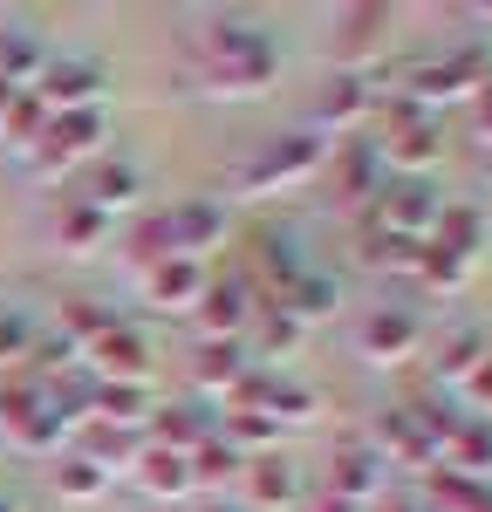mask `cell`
<instances>
[{"label":"cell","mask_w":492,"mask_h":512,"mask_svg":"<svg viewBox=\"0 0 492 512\" xmlns=\"http://www.w3.org/2000/svg\"><path fill=\"white\" fill-rule=\"evenodd\" d=\"M199 62L219 96H267L281 76V41L246 14H212L199 28Z\"/></svg>","instance_id":"1"},{"label":"cell","mask_w":492,"mask_h":512,"mask_svg":"<svg viewBox=\"0 0 492 512\" xmlns=\"http://www.w3.org/2000/svg\"><path fill=\"white\" fill-rule=\"evenodd\" d=\"M376 110H383V137H369V144H376L383 171L390 178H431L438 158H445V123L431 110H417V103H404V96H390Z\"/></svg>","instance_id":"2"},{"label":"cell","mask_w":492,"mask_h":512,"mask_svg":"<svg viewBox=\"0 0 492 512\" xmlns=\"http://www.w3.org/2000/svg\"><path fill=\"white\" fill-rule=\"evenodd\" d=\"M103 144H110V110H69V117H48V130H41L35 151L21 158V171L35 185H62L76 164L103 158Z\"/></svg>","instance_id":"3"},{"label":"cell","mask_w":492,"mask_h":512,"mask_svg":"<svg viewBox=\"0 0 492 512\" xmlns=\"http://www.w3.org/2000/svg\"><path fill=\"white\" fill-rule=\"evenodd\" d=\"M322 164H328V137L322 130H287V137L260 144V151L240 164V192L267 198V192H287V185H308Z\"/></svg>","instance_id":"4"},{"label":"cell","mask_w":492,"mask_h":512,"mask_svg":"<svg viewBox=\"0 0 492 512\" xmlns=\"http://www.w3.org/2000/svg\"><path fill=\"white\" fill-rule=\"evenodd\" d=\"M103 89H110V69L96 55H48L35 76V103L48 117H69V110H103Z\"/></svg>","instance_id":"5"},{"label":"cell","mask_w":492,"mask_h":512,"mask_svg":"<svg viewBox=\"0 0 492 512\" xmlns=\"http://www.w3.org/2000/svg\"><path fill=\"white\" fill-rule=\"evenodd\" d=\"M438 212H445V192L431 178H383V192L369 198V226L404 233V239H431Z\"/></svg>","instance_id":"6"},{"label":"cell","mask_w":492,"mask_h":512,"mask_svg":"<svg viewBox=\"0 0 492 512\" xmlns=\"http://www.w3.org/2000/svg\"><path fill=\"white\" fill-rule=\"evenodd\" d=\"M417 349H424V321H417V308H404V301L369 308L363 328H356V355L376 362V369H397V362H410Z\"/></svg>","instance_id":"7"},{"label":"cell","mask_w":492,"mask_h":512,"mask_svg":"<svg viewBox=\"0 0 492 512\" xmlns=\"http://www.w3.org/2000/svg\"><path fill=\"white\" fill-rule=\"evenodd\" d=\"M376 103H383V96H376V82H369L363 69H335L328 89L315 96V123H308V130H322V137L328 130H335V137H356V130L376 117Z\"/></svg>","instance_id":"8"},{"label":"cell","mask_w":492,"mask_h":512,"mask_svg":"<svg viewBox=\"0 0 492 512\" xmlns=\"http://www.w3.org/2000/svg\"><path fill=\"white\" fill-rule=\"evenodd\" d=\"M328 492L369 512L376 499H383V492H390V465H383V451H376L369 437L342 444V451H335V465H328Z\"/></svg>","instance_id":"9"},{"label":"cell","mask_w":492,"mask_h":512,"mask_svg":"<svg viewBox=\"0 0 492 512\" xmlns=\"http://www.w3.org/2000/svg\"><path fill=\"white\" fill-rule=\"evenodd\" d=\"M82 355H89V376H96V383H151V342H144L130 321L103 328Z\"/></svg>","instance_id":"10"},{"label":"cell","mask_w":492,"mask_h":512,"mask_svg":"<svg viewBox=\"0 0 492 512\" xmlns=\"http://www.w3.org/2000/svg\"><path fill=\"white\" fill-rule=\"evenodd\" d=\"M205 287H212L205 260H185V253H164L158 267H144V301H151L158 315H192Z\"/></svg>","instance_id":"11"},{"label":"cell","mask_w":492,"mask_h":512,"mask_svg":"<svg viewBox=\"0 0 492 512\" xmlns=\"http://www.w3.org/2000/svg\"><path fill=\"white\" fill-rule=\"evenodd\" d=\"M192 315L205 321V342H246V328H253V315H260V301H253L246 280H212Z\"/></svg>","instance_id":"12"},{"label":"cell","mask_w":492,"mask_h":512,"mask_svg":"<svg viewBox=\"0 0 492 512\" xmlns=\"http://www.w3.org/2000/svg\"><path fill=\"white\" fill-rule=\"evenodd\" d=\"M76 198H82V205H96V212L117 226L123 212L144 205V171H137L130 158H96V171H89V185H82Z\"/></svg>","instance_id":"13"},{"label":"cell","mask_w":492,"mask_h":512,"mask_svg":"<svg viewBox=\"0 0 492 512\" xmlns=\"http://www.w3.org/2000/svg\"><path fill=\"white\" fill-rule=\"evenodd\" d=\"M246 506L253 512H294L301 506V472L287 465L281 451L274 458H246Z\"/></svg>","instance_id":"14"},{"label":"cell","mask_w":492,"mask_h":512,"mask_svg":"<svg viewBox=\"0 0 492 512\" xmlns=\"http://www.w3.org/2000/svg\"><path fill=\"white\" fill-rule=\"evenodd\" d=\"M164 219H171V253H185V260H199L205 246L226 239V205H212V198H185Z\"/></svg>","instance_id":"15"},{"label":"cell","mask_w":492,"mask_h":512,"mask_svg":"<svg viewBox=\"0 0 492 512\" xmlns=\"http://www.w3.org/2000/svg\"><path fill=\"white\" fill-rule=\"evenodd\" d=\"M151 383H96L89 390V417L96 424H110V431H137L144 437V424H151Z\"/></svg>","instance_id":"16"},{"label":"cell","mask_w":492,"mask_h":512,"mask_svg":"<svg viewBox=\"0 0 492 512\" xmlns=\"http://www.w3.org/2000/svg\"><path fill=\"white\" fill-rule=\"evenodd\" d=\"M369 444L383 451V465H438V451H431V437H424V424L404 410H383L376 417V431H369Z\"/></svg>","instance_id":"17"},{"label":"cell","mask_w":492,"mask_h":512,"mask_svg":"<svg viewBox=\"0 0 492 512\" xmlns=\"http://www.w3.org/2000/svg\"><path fill=\"white\" fill-rule=\"evenodd\" d=\"M486 239H492V212H486V205H472V198H451L445 212H438L431 246H445V253H458V260H479Z\"/></svg>","instance_id":"18"},{"label":"cell","mask_w":492,"mask_h":512,"mask_svg":"<svg viewBox=\"0 0 492 512\" xmlns=\"http://www.w3.org/2000/svg\"><path fill=\"white\" fill-rule=\"evenodd\" d=\"M41 130H48V110L35 103V89H14V82H0V151L28 158V151L41 144Z\"/></svg>","instance_id":"19"},{"label":"cell","mask_w":492,"mask_h":512,"mask_svg":"<svg viewBox=\"0 0 492 512\" xmlns=\"http://www.w3.org/2000/svg\"><path fill=\"white\" fill-rule=\"evenodd\" d=\"M205 437H212V417H205V410H192V403H158V410H151V424H144V444L178 451V458H192Z\"/></svg>","instance_id":"20"},{"label":"cell","mask_w":492,"mask_h":512,"mask_svg":"<svg viewBox=\"0 0 492 512\" xmlns=\"http://www.w3.org/2000/svg\"><path fill=\"white\" fill-rule=\"evenodd\" d=\"M246 376H253V355H246V342H205L199 355H192V383H199L205 396H226L240 390Z\"/></svg>","instance_id":"21"},{"label":"cell","mask_w":492,"mask_h":512,"mask_svg":"<svg viewBox=\"0 0 492 512\" xmlns=\"http://www.w3.org/2000/svg\"><path fill=\"white\" fill-rule=\"evenodd\" d=\"M383 158H376V144L369 137H349L342 151H335V192L349 198V205H369V198L383 192Z\"/></svg>","instance_id":"22"},{"label":"cell","mask_w":492,"mask_h":512,"mask_svg":"<svg viewBox=\"0 0 492 512\" xmlns=\"http://www.w3.org/2000/svg\"><path fill=\"white\" fill-rule=\"evenodd\" d=\"M253 267L267 280V294H281L287 280L308 274V260H301V233H287V226H260L253 233Z\"/></svg>","instance_id":"23"},{"label":"cell","mask_w":492,"mask_h":512,"mask_svg":"<svg viewBox=\"0 0 492 512\" xmlns=\"http://www.w3.org/2000/svg\"><path fill=\"white\" fill-rule=\"evenodd\" d=\"M335 301H342V287H335L328 274H315V267H308L301 280H287L281 294H274V308H281V315H294L301 328H315V321H328V315H335Z\"/></svg>","instance_id":"24"},{"label":"cell","mask_w":492,"mask_h":512,"mask_svg":"<svg viewBox=\"0 0 492 512\" xmlns=\"http://www.w3.org/2000/svg\"><path fill=\"white\" fill-rule=\"evenodd\" d=\"M130 478H137L151 499H185V492H192V465H185L178 451H158V444H144V451H137Z\"/></svg>","instance_id":"25"},{"label":"cell","mask_w":492,"mask_h":512,"mask_svg":"<svg viewBox=\"0 0 492 512\" xmlns=\"http://www.w3.org/2000/svg\"><path fill=\"white\" fill-rule=\"evenodd\" d=\"M110 239V219L96 212V205H82V198H69L62 212H55V246L62 253H76V260H89L96 246Z\"/></svg>","instance_id":"26"},{"label":"cell","mask_w":492,"mask_h":512,"mask_svg":"<svg viewBox=\"0 0 492 512\" xmlns=\"http://www.w3.org/2000/svg\"><path fill=\"white\" fill-rule=\"evenodd\" d=\"M308 342V328L294 315H281L274 301H260V315H253V342H246V355H267V362H281V355H294Z\"/></svg>","instance_id":"27"},{"label":"cell","mask_w":492,"mask_h":512,"mask_svg":"<svg viewBox=\"0 0 492 512\" xmlns=\"http://www.w3.org/2000/svg\"><path fill=\"white\" fill-rule=\"evenodd\" d=\"M41 62H48V48L35 41V28H0V82H14V89H35Z\"/></svg>","instance_id":"28"},{"label":"cell","mask_w":492,"mask_h":512,"mask_svg":"<svg viewBox=\"0 0 492 512\" xmlns=\"http://www.w3.org/2000/svg\"><path fill=\"white\" fill-rule=\"evenodd\" d=\"M417 253H424V239L383 233V226H369V233H363V267H369V274H417Z\"/></svg>","instance_id":"29"},{"label":"cell","mask_w":492,"mask_h":512,"mask_svg":"<svg viewBox=\"0 0 492 512\" xmlns=\"http://www.w3.org/2000/svg\"><path fill=\"white\" fill-rule=\"evenodd\" d=\"M219 437H226L240 458H253V451L274 458V451H281V424H274L267 410H226V431H219Z\"/></svg>","instance_id":"30"},{"label":"cell","mask_w":492,"mask_h":512,"mask_svg":"<svg viewBox=\"0 0 492 512\" xmlns=\"http://www.w3.org/2000/svg\"><path fill=\"white\" fill-rule=\"evenodd\" d=\"M41 403H48V383H41L35 369H14V376L0 383V437L14 431V424H28Z\"/></svg>","instance_id":"31"},{"label":"cell","mask_w":492,"mask_h":512,"mask_svg":"<svg viewBox=\"0 0 492 512\" xmlns=\"http://www.w3.org/2000/svg\"><path fill=\"white\" fill-rule=\"evenodd\" d=\"M417 287H424V294H458V287H465V280H472V260H458V253H445V246H431V239H424V253H417Z\"/></svg>","instance_id":"32"},{"label":"cell","mask_w":492,"mask_h":512,"mask_svg":"<svg viewBox=\"0 0 492 512\" xmlns=\"http://www.w3.org/2000/svg\"><path fill=\"white\" fill-rule=\"evenodd\" d=\"M185 465H192V492H212V485H226L233 472H246V458H240V451H233V444H226L219 431L205 437V444L192 451V458H185Z\"/></svg>","instance_id":"33"},{"label":"cell","mask_w":492,"mask_h":512,"mask_svg":"<svg viewBox=\"0 0 492 512\" xmlns=\"http://www.w3.org/2000/svg\"><path fill=\"white\" fill-rule=\"evenodd\" d=\"M445 465H451V472H465V478H486L492 472V417H465V431H458V444L445 451Z\"/></svg>","instance_id":"34"},{"label":"cell","mask_w":492,"mask_h":512,"mask_svg":"<svg viewBox=\"0 0 492 512\" xmlns=\"http://www.w3.org/2000/svg\"><path fill=\"white\" fill-rule=\"evenodd\" d=\"M137 451H144V437H137V431H110V424H96L89 444H82V458H89L96 472H130Z\"/></svg>","instance_id":"35"},{"label":"cell","mask_w":492,"mask_h":512,"mask_svg":"<svg viewBox=\"0 0 492 512\" xmlns=\"http://www.w3.org/2000/svg\"><path fill=\"white\" fill-rule=\"evenodd\" d=\"M492 349V335L486 328H458L445 349H438V383H465L472 369H479V355Z\"/></svg>","instance_id":"36"},{"label":"cell","mask_w":492,"mask_h":512,"mask_svg":"<svg viewBox=\"0 0 492 512\" xmlns=\"http://www.w3.org/2000/svg\"><path fill=\"white\" fill-rule=\"evenodd\" d=\"M55 492H62V499H76V506H89V499H103V492H110V472H96L82 451H69V458H55Z\"/></svg>","instance_id":"37"},{"label":"cell","mask_w":492,"mask_h":512,"mask_svg":"<svg viewBox=\"0 0 492 512\" xmlns=\"http://www.w3.org/2000/svg\"><path fill=\"white\" fill-rule=\"evenodd\" d=\"M260 410H267V417H274L281 431H287V424H308V417H315V390H301V383H281V376H274Z\"/></svg>","instance_id":"38"},{"label":"cell","mask_w":492,"mask_h":512,"mask_svg":"<svg viewBox=\"0 0 492 512\" xmlns=\"http://www.w3.org/2000/svg\"><path fill=\"white\" fill-rule=\"evenodd\" d=\"M130 253H137V267H158L164 253H171V219H164V212L137 219V233H130Z\"/></svg>","instance_id":"39"},{"label":"cell","mask_w":492,"mask_h":512,"mask_svg":"<svg viewBox=\"0 0 492 512\" xmlns=\"http://www.w3.org/2000/svg\"><path fill=\"white\" fill-rule=\"evenodd\" d=\"M35 321L21 315V308H14V315H0V362H21V369H28V355H35Z\"/></svg>","instance_id":"40"},{"label":"cell","mask_w":492,"mask_h":512,"mask_svg":"<svg viewBox=\"0 0 492 512\" xmlns=\"http://www.w3.org/2000/svg\"><path fill=\"white\" fill-rule=\"evenodd\" d=\"M103 328H117V315H110V308H89V301H76V308H69V321H62V342L89 349V342H96Z\"/></svg>","instance_id":"41"},{"label":"cell","mask_w":492,"mask_h":512,"mask_svg":"<svg viewBox=\"0 0 492 512\" xmlns=\"http://www.w3.org/2000/svg\"><path fill=\"white\" fill-rule=\"evenodd\" d=\"M390 21V7H349V55L363 62L369 48H376V28Z\"/></svg>","instance_id":"42"},{"label":"cell","mask_w":492,"mask_h":512,"mask_svg":"<svg viewBox=\"0 0 492 512\" xmlns=\"http://www.w3.org/2000/svg\"><path fill=\"white\" fill-rule=\"evenodd\" d=\"M458 396H465V410H472V417H492V349L479 355V369L458 383Z\"/></svg>","instance_id":"43"},{"label":"cell","mask_w":492,"mask_h":512,"mask_svg":"<svg viewBox=\"0 0 492 512\" xmlns=\"http://www.w3.org/2000/svg\"><path fill=\"white\" fill-rule=\"evenodd\" d=\"M472 123H479V144L492 151V82H486V89H472Z\"/></svg>","instance_id":"44"},{"label":"cell","mask_w":492,"mask_h":512,"mask_svg":"<svg viewBox=\"0 0 492 512\" xmlns=\"http://www.w3.org/2000/svg\"><path fill=\"white\" fill-rule=\"evenodd\" d=\"M301 512H363V506H349V499H335V492H315Z\"/></svg>","instance_id":"45"},{"label":"cell","mask_w":492,"mask_h":512,"mask_svg":"<svg viewBox=\"0 0 492 512\" xmlns=\"http://www.w3.org/2000/svg\"><path fill=\"white\" fill-rule=\"evenodd\" d=\"M376 512H424V499H417V492H397V499H383Z\"/></svg>","instance_id":"46"},{"label":"cell","mask_w":492,"mask_h":512,"mask_svg":"<svg viewBox=\"0 0 492 512\" xmlns=\"http://www.w3.org/2000/svg\"><path fill=\"white\" fill-rule=\"evenodd\" d=\"M199 512H246V506H226V499H205Z\"/></svg>","instance_id":"47"},{"label":"cell","mask_w":492,"mask_h":512,"mask_svg":"<svg viewBox=\"0 0 492 512\" xmlns=\"http://www.w3.org/2000/svg\"><path fill=\"white\" fill-rule=\"evenodd\" d=\"M0 512H28V506H21V499H14V492H0Z\"/></svg>","instance_id":"48"},{"label":"cell","mask_w":492,"mask_h":512,"mask_svg":"<svg viewBox=\"0 0 492 512\" xmlns=\"http://www.w3.org/2000/svg\"><path fill=\"white\" fill-rule=\"evenodd\" d=\"M486 185H492V151H486Z\"/></svg>","instance_id":"49"}]
</instances>
